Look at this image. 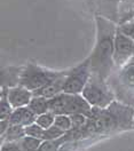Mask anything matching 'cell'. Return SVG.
I'll use <instances>...</instances> for the list:
<instances>
[{"label":"cell","instance_id":"cell-1","mask_svg":"<svg viewBox=\"0 0 134 151\" xmlns=\"http://www.w3.org/2000/svg\"><path fill=\"white\" fill-rule=\"evenodd\" d=\"M134 106L115 100L107 108L92 106L86 125L81 129H70L67 136L70 142L102 137L118 132L133 129Z\"/></svg>","mask_w":134,"mask_h":151},{"label":"cell","instance_id":"cell-5","mask_svg":"<svg viewBox=\"0 0 134 151\" xmlns=\"http://www.w3.org/2000/svg\"><path fill=\"white\" fill-rule=\"evenodd\" d=\"M81 95L92 106L97 108H107L116 100L115 93L108 81L96 73H91Z\"/></svg>","mask_w":134,"mask_h":151},{"label":"cell","instance_id":"cell-11","mask_svg":"<svg viewBox=\"0 0 134 151\" xmlns=\"http://www.w3.org/2000/svg\"><path fill=\"white\" fill-rule=\"evenodd\" d=\"M24 65H8L4 66L1 69V75H0V83L1 87H6V88H12L15 86L19 85V80H21V76L23 71Z\"/></svg>","mask_w":134,"mask_h":151},{"label":"cell","instance_id":"cell-24","mask_svg":"<svg viewBox=\"0 0 134 151\" xmlns=\"http://www.w3.org/2000/svg\"><path fill=\"white\" fill-rule=\"evenodd\" d=\"M118 30L124 33L125 36L130 37L132 40H134V19L126 22V23H123L120 25H118Z\"/></svg>","mask_w":134,"mask_h":151},{"label":"cell","instance_id":"cell-2","mask_svg":"<svg viewBox=\"0 0 134 151\" xmlns=\"http://www.w3.org/2000/svg\"><path fill=\"white\" fill-rule=\"evenodd\" d=\"M95 24L96 39L93 50L88 56L89 65L92 73L101 76L107 80L115 70L114 53L118 24L100 15H95Z\"/></svg>","mask_w":134,"mask_h":151},{"label":"cell","instance_id":"cell-17","mask_svg":"<svg viewBox=\"0 0 134 151\" xmlns=\"http://www.w3.org/2000/svg\"><path fill=\"white\" fill-rule=\"evenodd\" d=\"M67 143L64 135L56 140H43L37 151H60L61 147Z\"/></svg>","mask_w":134,"mask_h":151},{"label":"cell","instance_id":"cell-13","mask_svg":"<svg viewBox=\"0 0 134 151\" xmlns=\"http://www.w3.org/2000/svg\"><path fill=\"white\" fill-rule=\"evenodd\" d=\"M67 75L58 78L56 80H54L53 83H50L48 85L39 88L37 91H33L32 92L33 96H43V97H46V99L49 100V99H53L56 95L61 94L63 92V88H64V81H66Z\"/></svg>","mask_w":134,"mask_h":151},{"label":"cell","instance_id":"cell-4","mask_svg":"<svg viewBox=\"0 0 134 151\" xmlns=\"http://www.w3.org/2000/svg\"><path fill=\"white\" fill-rule=\"evenodd\" d=\"M68 71H69V69L58 71V70L44 68L35 62H29L23 68L19 85L30 89L31 92H33V91H37L39 88L53 83L54 80H56L58 78L66 76Z\"/></svg>","mask_w":134,"mask_h":151},{"label":"cell","instance_id":"cell-3","mask_svg":"<svg viewBox=\"0 0 134 151\" xmlns=\"http://www.w3.org/2000/svg\"><path fill=\"white\" fill-rule=\"evenodd\" d=\"M107 81L117 101L134 106V56L126 64L115 69Z\"/></svg>","mask_w":134,"mask_h":151},{"label":"cell","instance_id":"cell-25","mask_svg":"<svg viewBox=\"0 0 134 151\" xmlns=\"http://www.w3.org/2000/svg\"><path fill=\"white\" fill-rule=\"evenodd\" d=\"M0 151H22L19 141H5L0 145Z\"/></svg>","mask_w":134,"mask_h":151},{"label":"cell","instance_id":"cell-14","mask_svg":"<svg viewBox=\"0 0 134 151\" xmlns=\"http://www.w3.org/2000/svg\"><path fill=\"white\" fill-rule=\"evenodd\" d=\"M25 127L22 125H13L10 124L8 129L4 135H1V143L5 141H19L25 136Z\"/></svg>","mask_w":134,"mask_h":151},{"label":"cell","instance_id":"cell-27","mask_svg":"<svg viewBox=\"0 0 134 151\" xmlns=\"http://www.w3.org/2000/svg\"><path fill=\"white\" fill-rule=\"evenodd\" d=\"M133 129H134V125H133Z\"/></svg>","mask_w":134,"mask_h":151},{"label":"cell","instance_id":"cell-8","mask_svg":"<svg viewBox=\"0 0 134 151\" xmlns=\"http://www.w3.org/2000/svg\"><path fill=\"white\" fill-rule=\"evenodd\" d=\"M134 56V40L122 33L118 28L115 38V53H114V62L115 69L120 68L126 64Z\"/></svg>","mask_w":134,"mask_h":151},{"label":"cell","instance_id":"cell-23","mask_svg":"<svg viewBox=\"0 0 134 151\" xmlns=\"http://www.w3.org/2000/svg\"><path fill=\"white\" fill-rule=\"evenodd\" d=\"M44 132H45V129L41 126H39L37 123H33L29 126H25V134L28 136H32V137H37V139L43 140Z\"/></svg>","mask_w":134,"mask_h":151},{"label":"cell","instance_id":"cell-7","mask_svg":"<svg viewBox=\"0 0 134 151\" xmlns=\"http://www.w3.org/2000/svg\"><path fill=\"white\" fill-rule=\"evenodd\" d=\"M91 73L92 71L89 65V57H87L80 64L69 69L64 81L63 92L69 94H81L91 77Z\"/></svg>","mask_w":134,"mask_h":151},{"label":"cell","instance_id":"cell-6","mask_svg":"<svg viewBox=\"0 0 134 151\" xmlns=\"http://www.w3.org/2000/svg\"><path fill=\"white\" fill-rule=\"evenodd\" d=\"M49 110L55 114L70 116L72 113H83L88 117L92 111V105L81 94L62 92L53 99H49Z\"/></svg>","mask_w":134,"mask_h":151},{"label":"cell","instance_id":"cell-12","mask_svg":"<svg viewBox=\"0 0 134 151\" xmlns=\"http://www.w3.org/2000/svg\"><path fill=\"white\" fill-rule=\"evenodd\" d=\"M10 124L13 125H22V126H29L31 124L36 123L37 114L33 112L29 106H22L16 108L13 110L9 117Z\"/></svg>","mask_w":134,"mask_h":151},{"label":"cell","instance_id":"cell-9","mask_svg":"<svg viewBox=\"0 0 134 151\" xmlns=\"http://www.w3.org/2000/svg\"><path fill=\"white\" fill-rule=\"evenodd\" d=\"M96 15L103 16L118 24L119 22V6L122 0H95Z\"/></svg>","mask_w":134,"mask_h":151},{"label":"cell","instance_id":"cell-15","mask_svg":"<svg viewBox=\"0 0 134 151\" xmlns=\"http://www.w3.org/2000/svg\"><path fill=\"white\" fill-rule=\"evenodd\" d=\"M134 19V0H122L119 6L118 25Z\"/></svg>","mask_w":134,"mask_h":151},{"label":"cell","instance_id":"cell-22","mask_svg":"<svg viewBox=\"0 0 134 151\" xmlns=\"http://www.w3.org/2000/svg\"><path fill=\"white\" fill-rule=\"evenodd\" d=\"M54 125L58 128L63 129L64 132H68L71 129V118L68 114H56Z\"/></svg>","mask_w":134,"mask_h":151},{"label":"cell","instance_id":"cell-26","mask_svg":"<svg viewBox=\"0 0 134 151\" xmlns=\"http://www.w3.org/2000/svg\"><path fill=\"white\" fill-rule=\"evenodd\" d=\"M9 126H10L9 119H0V136L6 133V131L8 129Z\"/></svg>","mask_w":134,"mask_h":151},{"label":"cell","instance_id":"cell-18","mask_svg":"<svg viewBox=\"0 0 134 151\" xmlns=\"http://www.w3.org/2000/svg\"><path fill=\"white\" fill-rule=\"evenodd\" d=\"M41 142H43L41 139L25 135L22 140H19V144H21L22 151H37L41 144Z\"/></svg>","mask_w":134,"mask_h":151},{"label":"cell","instance_id":"cell-20","mask_svg":"<svg viewBox=\"0 0 134 151\" xmlns=\"http://www.w3.org/2000/svg\"><path fill=\"white\" fill-rule=\"evenodd\" d=\"M67 132H64L63 129L56 127L55 125L50 126L49 128H46L45 132H44V135H43V140H56V139H60Z\"/></svg>","mask_w":134,"mask_h":151},{"label":"cell","instance_id":"cell-10","mask_svg":"<svg viewBox=\"0 0 134 151\" xmlns=\"http://www.w3.org/2000/svg\"><path fill=\"white\" fill-rule=\"evenodd\" d=\"M7 97L12 106L16 109V108H22V106H28L31 99L33 97V93L28 88L19 85L8 89Z\"/></svg>","mask_w":134,"mask_h":151},{"label":"cell","instance_id":"cell-16","mask_svg":"<svg viewBox=\"0 0 134 151\" xmlns=\"http://www.w3.org/2000/svg\"><path fill=\"white\" fill-rule=\"evenodd\" d=\"M30 109L37 116L49 111V100L43 96H33L28 104Z\"/></svg>","mask_w":134,"mask_h":151},{"label":"cell","instance_id":"cell-19","mask_svg":"<svg viewBox=\"0 0 134 151\" xmlns=\"http://www.w3.org/2000/svg\"><path fill=\"white\" fill-rule=\"evenodd\" d=\"M55 117H56V114L49 110L47 112L37 116L36 123L38 124L39 126H41L44 129H46V128H49L50 126L54 125V123H55Z\"/></svg>","mask_w":134,"mask_h":151},{"label":"cell","instance_id":"cell-21","mask_svg":"<svg viewBox=\"0 0 134 151\" xmlns=\"http://www.w3.org/2000/svg\"><path fill=\"white\" fill-rule=\"evenodd\" d=\"M71 118V129H81L87 123V116L83 113H72Z\"/></svg>","mask_w":134,"mask_h":151}]
</instances>
